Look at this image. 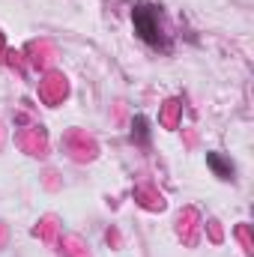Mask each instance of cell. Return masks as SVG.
Segmentation results:
<instances>
[{
  "instance_id": "6da1fadb",
  "label": "cell",
  "mask_w": 254,
  "mask_h": 257,
  "mask_svg": "<svg viewBox=\"0 0 254 257\" xmlns=\"http://www.w3.org/2000/svg\"><path fill=\"white\" fill-rule=\"evenodd\" d=\"M132 24H135V33L153 45V48H168V39H165V30H162V15H159V6L141 0L132 6Z\"/></svg>"
},
{
  "instance_id": "7a4b0ae2",
  "label": "cell",
  "mask_w": 254,
  "mask_h": 257,
  "mask_svg": "<svg viewBox=\"0 0 254 257\" xmlns=\"http://www.w3.org/2000/svg\"><path fill=\"white\" fill-rule=\"evenodd\" d=\"M206 162H209V168L215 171V177H221V180H230V177H233V165H230V162H224L218 153H209V156H206Z\"/></svg>"
}]
</instances>
